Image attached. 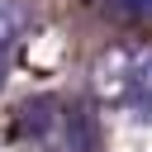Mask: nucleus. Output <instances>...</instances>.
<instances>
[{
	"instance_id": "f257e3e1",
	"label": "nucleus",
	"mask_w": 152,
	"mask_h": 152,
	"mask_svg": "<svg viewBox=\"0 0 152 152\" xmlns=\"http://www.w3.org/2000/svg\"><path fill=\"white\" fill-rule=\"evenodd\" d=\"M90 90L109 109H128L138 124H152V48L119 43L104 48L90 66Z\"/></svg>"
},
{
	"instance_id": "f03ea898",
	"label": "nucleus",
	"mask_w": 152,
	"mask_h": 152,
	"mask_svg": "<svg viewBox=\"0 0 152 152\" xmlns=\"http://www.w3.org/2000/svg\"><path fill=\"white\" fill-rule=\"evenodd\" d=\"M43 147L48 152H95V128L81 109H62V119H57V128Z\"/></svg>"
},
{
	"instance_id": "7ed1b4c3",
	"label": "nucleus",
	"mask_w": 152,
	"mask_h": 152,
	"mask_svg": "<svg viewBox=\"0 0 152 152\" xmlns=\"http://www.w3.org/2000/svg\"><path fill=\"white\" fill-rule=\"evenodd\" d=\"M19 28H24V14H19V5L0 0V57H5V52H10V43L19 38Z\"/></svg>"
},
{
	"instance_id": "20e7f679",
	"label": "nucleus",
	"mask_w": 152,
	"mask_h": 152,
	"mask_svg": "<svg viewBox=\"0 0 152 152\" xmlns=\"http://www.w3.org/2000/svg\"><path fill=\"white\" fill-rule=\"evenodd\" d=\"M128 14H152V0H119Z\"/></svg>"
}]
</instances>
